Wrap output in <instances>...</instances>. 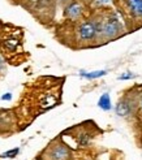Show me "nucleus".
I'll return each instance as SVG.
<instances>
[{
  "mask_svg": "<svg viewBox=\"0 0 142 160\" xmlns=\"http://www.w3.org/2000/svg\"><path fill=\"white\" fill-rule=\"evenodd\" d=\"M134 76H133L132 73H129V72H125L124 74H121L120 77H119V79H130V78H133Z\"/></svg>",
  "mask_w": 142,
  "mask_h": 160,
  "instance_id": "obj_12",
  "label": "nucleus"
},
{
  "mask_svg": "<svg viewBox=\"0 0 142 160\" xmlns=\"http://www.w3.org/2000/svg\"><path fill=\"white\" fill-rule=\"evenodd\" d=\"M53 104H55V99H53L52 97H47V98H46V100H43V102H42V107H44V108L52 107Z\"/></svg>",
  "mask_w": 142,
  "mask_h": 160,
  "instance_id": "obj_10",
  "label": "nucleus"
},
{
  "mask_svg": "<svg viewBox=\"0 0 142 160\" xmlns=\"http://www.w3.org/2000/svg\"><path fill=\"white\" fill-rule=\"evenodd\" d=\"M2 67H3V60H2V58H0V69H2Z\"/></svg>",
  "mask_w": 142,
  "mask_h": 160,
  "instance_id": "obj_15",
  "label": "nucleus"
},
{
  "mask_svg": "<svg viewBox=\"0 0 142 160\" xmlns=\"http://www.w3.org/2000/svg\"><path fill=\"white\" fill-rule=\"evenodd\" d=\"M98 106L103 109V111H109L112 108V106H111V98H109V95L106 92V94H103L102 97L99 98V100H98Z\"/></svg>",
  "mask_w": 142,
  "mask_h": 160,
  "instance_id": "obj_6",
  "label": "nucleus"
},
{
  "mask_svg": "<svg viewBox=\"0 0 142 160\" xmlns=\"http://www.w3.org/2000/svg\"><path fill=\"white\" fill-rule=\"evenodd\" d=\"M128 5L133 13L142 17V0H128Z\"/></svg>",
  "mask_w": 142,
  "mask_h": 160,
  "instance_id": "obj_5",
  "label": "nucleus"
},
{
  "mask_svg": "<svg viewBox=\"0 0 142 160\" xmlns=\"http://www.w3.org/2000/svg\"><path fill=\"white\" fill-rule=\"evenodd\" d=\"M51 156L53 160H65L69 156V152L64 146H58V147L53 148Z\"/></svg>",
  "mask_w": 142,
  "mask_h": 160,
  "instance_id": "obj_4",
  "label": "nucleus"
},
{
  "mask_svg": "<svg viewBox=\"0 0 142 160\" xmlns=\"http://www.w3.org/2000/svg\"><path fill=\"white\" fill-rule=\"evenodd\" d=\"M95 34H97V30L93 22H89V21L84 22L80 26V37L84 41H90V39L95 37Z\"/></svg>",
  "mask_w": 142,
  "mask_h": 160,
  "instance_id": "obj_2",
  "label": "nucleus"
},
{
  "mask_svg": "<svg viewBox=\"0 0 142 160\" xmlns=\"http://www.w3.org/2000/svg\"><path fill=\"white\" fill-rule=\"evenodd\" d=\"M65 13H67L68 17H70V18H77L78 16L82 13V5L80 3H70L67 7Z\"/></svg>",
  "mask_w": 142,
  "mask_h": 160,
  "instance_id": "obj_3",
  "label": "nucleus"
},
{
  "mask_svg": "<svg viewBox=\"0 0 142 160\" xmlns=\"http://www.w3.org/2000/svg\"><path fill=\"white\" fill-rule=\"evenodd\" d=\"M130 112V106L127 102H119L116 106V113L119 116H127Z\"/></svg>",
  "mask_w": 142,
  "mask_h": 160,
  "instance_id": "obj_7",
  "label": "nucleus"
},
{
  "mask_svg": "<svg viewBox=\"0 0 142 160\" xmlns=\"http://www.w3.org/2000/svg\"><path fill=\"white\" fill-rule=\"evenodd\" d=\"M3 100H11L12 99V94H7V95H3L2 97Z\"/></svg>",
  "mask_w": 142,
  "mask_h": 160,
  "instance_id": "obj_14",
  "label": "nucleus"
},
{
  "mask_svg": "<svg viewBox=\"0 0 142 160\" xmlns=\"http://www.w3.org/2000/svg\"><path fill=\"white\" fill-rule=\"evenodd\" d=\"M106 74V70H95V72H90V73H85V72H82L81 76L88 78V79H93V78H98V77H102Z\"/></svg>",
  "mask_w": 142,
  "mask_h": 160,
  "instance_id": "obj_8",
  "label": "nucleus"
},
{
  "mask_svg": "<svg viewBox=\"0 0 142 160\" xmlns=\"http://www.w3.org/2000/svg\"><path fill=\"white\" fill-rule=\"evenodd\" d=\"M141 107H142V102H141Z\"/></svg>",
  "mask_w": 142,
  "mask_h": 160,
  "instance_id": "obj_16",
  "label": "nucleus"
},
{
  "mask_svg": "<svg viewBox=\"0 0 142 160\" xmlns=\"http://www.w3.org/2000/svg\"><path fill=\"white\" fill-rule=\"evenodd\" d=\"M18 154V148H14V150H11V151H7V152H4L2 156L3 158H13Z\"/></svg>",
  "mask_w": 142,
  "mask_h": 160,
  "instance_id": "obj_11",
  "label": "nucleus"
},
{
  "mask_svg": "<svg viewBox=\"0 0 142 160\" xmlns=\"http://www.w3.org/2000/svg\"><path fill=\"white\" fill-rule=\"evenodd\" d=\"M18 46V41L17 39H8V41L4 42V47L7 50H9V51H13L16 50V47Z\"/></svg>",
  "mask_w": 142,
  "mask_h": 160,
  "instance_id": "obj_9",
  "label": "nucleus"
},
{
  "mask_svg": "<svg viewBox=\"0 0 142 160\" xmlns=\"http://www.w3.org/2000/svg\"><path fill=\"white\" fill-rule=\"evenodd\" d=\"M95 4L97 5H106V4H109V0H95Z\"/></svg>",
  "mask_w": 142,
  "mask_h": 160,
  "instance_id": "obj_13",
  "label": "nucleus"
},
{
  "mask_svg": "<svg viewBox=\"0 0 142 160\" xmlns=\"http://www.w3.org/2000/svg\"><path fill=\"white\" fill-rule=\"evenodd\" d=\"M121 30V23L120 20L117 17V14H112L109 16L108 20L102 23V33H103L107 38H114L120 33Z\"/></svg>",
  "mask_w": 142,
  "mask_h": 160,
  "instance_id": "obj_1",
  "label": "nucleus"
}]
</instances>
